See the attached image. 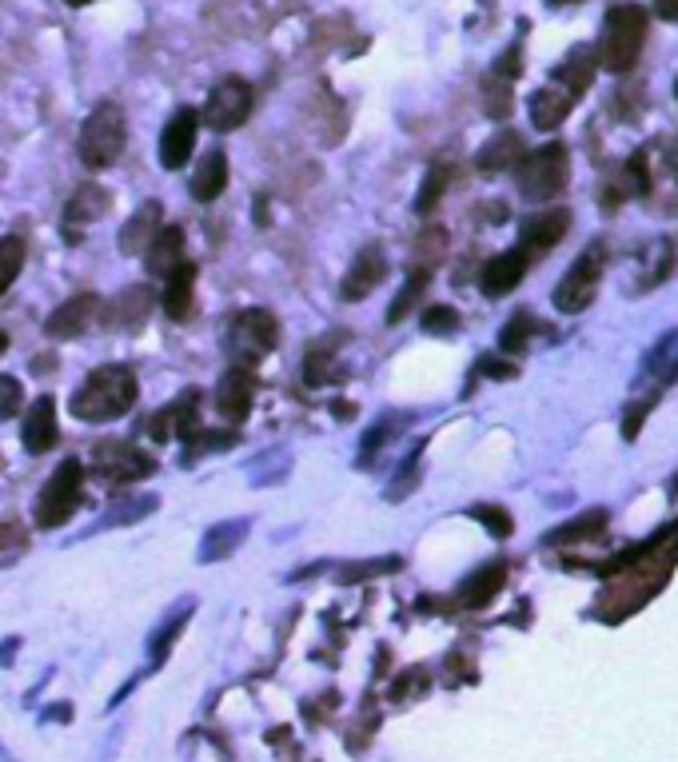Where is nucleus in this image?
<instances>
[{
	"label": "nucleus",
	"mask_w": 678,
	"mask_h": 762,
	"mask_svg": "<svg viewBox=\"0 0 678 762\" xmlns=\"http://www.w3.org/2000/svg\"><path fill=\"white\" fill-rule=\"evenodd\" d=\"M148 435H152V439H160V443H164V439H172V415H168V407H160V411L152 415Z\"/></svg>",
	"instance_id": "49530a36"
},
{
	"label": "nucleus",
	"mask_w": 678,
	"mask_h": 762,
	"mask_svg": "<svg viewBox=\"0 0 678 762\" xmlns=\"http://www.w3.org/2000/svg\"><path fill=\"white\" fill-rule=\"evenodd\" d=\"M383 276H387V260H383V252H379L375 244H367V248L355 256V264L347 268V276H343V284H339V296H343V300H363V296H371V292L383 284Z\"/></svg>",
	"instance_id": "f8f14e48"
},
{
	"label": "nucleus",
	"mask_w": 678,
	"mask_h": 762,
	"mask_svg": "<svg viewBox=\"0 0 678 762\" xmlns=\"http://www.w3.org/2000/svg\"><path fill=\"white\" fill-rule=\"evenodd\" d=\"M527 260H531V256H527L523 248L487 260V264H483V276H479V288H483L487 296H507V292L519 288V280L527 276Z\"/></svg>",
	"instance_id": "2eb2a0df"
},
{
	"label": "nucleus",
	"mask_w": 678,
	"mask_h": 762,
	"mask_svg": "<svg viewBox=\"0 0 678 762\" xmlns=\"http://www.w3.org/2000/svg\"><path fill=\"white\" fill-rule=\"evenodd\" d=\"M655 12L663 20H678V0H655Z\"/></svg>",
	"instance_id": "09e8293b"
},
{
	"label": "nucleus",
	"mask_w": 678,
	"mask_h": 762,
	"mask_svg": "<svg viewBox=\"0 0 678 762\" xmlns=\"http://www.w3.org/2000/svg\"><path fill=\"white\" fill-rule=\"evenodd\" d=\"M575 92H567V88H559V84H547V88H539L535 96H531V124L535 128H543V132H551V128H559L571 112H575Z\"/></svg>",
	"instance_id": "f3484780"
},
{
	"label": "nucleus",
	"mask_w": 678,
	"mask_h": 762,
	"mask_svg": "<svg viewBox=\"0 0 678 762\" xmlns=\"http://www.w3.org/2000/svg\"><path fill=\"white\" fill-rule=\"evenodd\" d=\"M68 4H88V0H68Z\"/></svg>",
	"instance_id": "864d4df0"
},
{
	"label": "nucleus",
	"mask_w": 678,
	"mask_h": 762,
	"mask_svg": "<svg viewBox=\"0 0 678 762\" xmlns=\"http://www.w3.org/2000/svg\"><path fill=\"white\" fill-rule=\"evenodd\" d=\"M447 184H451V168H447V164H435V168L427 172V180H423V188H419V196H415V212H419V216H427V212H435V204L443 200V192H447Z\"/></svg>",
	"instance_id": "2f4dec72"
},
{
	"label": "nucleus",
	"mask_w": 678,
	"mask_h": 762,
	"mask_svg": "<svg viewBox=\"0 0 678 762\" xmlns=\"http://www.w3.org/2000/svg\"><path fill=\"white\" fill-rule=\"evenodd\" d=\"M148 272L152 276H172L180 264H184V232L176 228V224H168V228H160L156 236H152V244H148Z\"/></svg>",
	"instance_id": "aec40b11"
},
{
	"label": "nucleus",
	"mask_w": 678,
	"mask_h": 762,
	"mask_svg": "<svg viewBox=\"0 0 678 762\" xmlns=\"http://www.w3.org/2000/svg\"><path fill=\"white\" fill-rule=\"evenodd\" d=\"M136 399H140L136 372L124 368V364H104L72 395V415L84 419V423H108V419L128 415Z\"/></svg>",
	"instance_id": "f257e3e1"
},
{
	"label": "nucleus",
	"mask_w": 678,
	"mask_h": 762,
	"mask_svg": "<svg viewBox=\"0 0 678 762\" xmlns=\"http://www.w3.org/2000/svg\"><path fill=\"white\" fill-rule=\"evenodd\" d=\"M20 268H24V240L4 236V240H0V296L16 284Z\"/></svg>",
	"instance_id": "473e14b6"
},
{
	"label": "nucleus",
	"mask_w": 678,
	"mask_h": 762,
	"mask_svg": "<svg viewBox=\"0 0 678 762\" xmlns=\"http://www.w3.org/2000/svg\"><path fill=\"white\" fill-rule=\"evenodd\" d=\"M252 395H256V383H252V376H248L244 368H236V372H228V376L220 380L216 407H220V415H224V419L240 423V419L248 415V407H252Z\"/></svg>",
	"instance_id": "412c9836"
},
{
	"label": "nucleus",
	"mask_w": 678,
	"mask_h": 762,
	"mask_svg": "<svg viewBox=\"0 0 678 762\" xmlns=\"http://www.w3.org/2000/svg\"><path fill=\"white\" fill-rule=\"evenodd\" d=\"M595 64H599V60H595L591 48H575V52L555 68V80H559L567 92L579 96V92H587V84L595 80Z\"/></svg>",
	"instance_id": "bb28decb"
},
{
	"label": "nucleus",
	"mask_w": 678,
	"mask_h": 762,
	"mask_svg": "<svg viewBox=\"0 0 678 762\" xmlns=\"http://www.w3.org/2000/svg\"><path fill=\"white\" fill-rule=\"evenodd\" d=\"M148 308H152V296H148L144 288H128L116 304L100 308V316H108V320H104L108 328H136V324L148 316Z\"/></svg>",
	"instance_id": "a878e982"
},
{
	"label": "nucleus",
	"mask_w": 678,
	"mask_h": 762,
	"mask_svg": "<svg viewBox=\"0 0 678 762\" xmlns=\"http://www.w3.org/2000/svg\"><path fill=\"white\" fill-rule=\"evenodd\" d=\"M156 507V495H144L140 503H132V507H116V515H108V519H100V527H112V523H128V519H140V515H148Z\"/></svg>",
	"instance_id": "37998d69"
},
{
	"label": "nucleus",
	"mask_w": 678,
	"mask_h": 762,
	"mask_svg": "<svg viewBox=\"0 0 678 762\" xmlns=\"http://www.w3.org/2000/svg\"><path fill=\"white\" fill-rule=\"evenodd\" d=\"M80 491H84V467H80V459H64V463L44 479V487H40V495H36V507H32L36 527L52 531V527L68 523V515L80 507Z\"/></svg>",
	"instance_id": "39448f33"
},
{
	"label": "nucleus",
	"mask_w": 678,
	"mask_h": 762,
	"mask_svg": "<svg viewBox=\"0 0 678 762\" xmlns=\"http://www.w3.org/2000/svg\"><path fill=\"white\" fill-rule=\"evenodd\" d=\"M228 188V160L220 148H208L200 160H196V172H192V196L200 204H212L220 192Z\"/></svg>",
	"instance_id": "6ab92c4d"
},
{
	"label": "nucleus",
	"mask_w": 678,
	"mask_h": 762,
	"mask_svg": "<svg viewBox=\"0 0 678 762\" xmlns=\"http://www.w3.org/2000/svg\"><path fill=\"white\" fill-rule=\"evenodd\" d=\"M20 403H24V391H20V383L12 380V376H0V419L16 415V411H20Z\"/></svg>",
	"instance_id": "79ce46f5"
},
{
	"label": "nucleus",
	"mask_w": 678,
	"mask_h": 762,
	"mask_svg": "<svg viewBox=\"0 0 678 762\" xmlns=\"http://www.w3.org/2000/svg\"><path fill=\"white\" fill-rule=\"evenodd\" d=\"M4 348H8V336H4V332H0V352H4Z\"/></svg>",
	"instance_id": "3c124183"
},
{
	"label": "nucleus",
	"mask_w": 678,
	"mask_h": 762,
	"mask_svg": "<svg viewBox=\"0 0 678 762\" xmlns=\"http://www.w3.org/2000/svg\"><path fill=\"white\" fill-rule=\"evenodd\" d=\"M92 467H96V479H104V487H124V483L148 479V475L156 471V459L144 455V451L132 447V443L104 439V443L92 447Z\"/></svg>",
	"instance_id": "6e6552de"
},
{
	"label": "nucleus",
	"mask_w": 678,
	"mask_h": 762,
	"mask_svg": "<svg viewBox=\"0 0 678 762\" xmlns=\"http://www.w3.org/2000/svg\"><path fill=\"white\" fill-rule=\"evenodd\" d=\"M164 228V216H160V204H144L124 228H120V252L124 256H140V252H148V244H152V236Z\"/></svg>",
	"instance_id": "4be33fe9"
},
{
	"label": "nucleus",
	"mask_w": 678,
	"mask_h": 762,
	"mask_svg": "<svg viewBox=\"0 0 678 762\" xmlns=\"http://www.w3.org/2000/svg\"><path fill=\"white\" fill-rule=\"evenodd\" d=\"M427 280H431V272L427 268H415L407 280H403V288H399V296L391 300V308H387V324H403L407 320V312L419 304V296L427 292Z\"/></svg>",
	"instance_id": "c85d7f7f"
},
{
	"label": "nucleus",
	"mask_w": 678,
	"mask_h": 762,
	"mask_svg": "<svg viewBox=\"0 0 678 762\" xmlns=\"http://www.w3.org/2000/svg\"><path fill=\"white\" fill-rule=\"evenodd\" d=\"M471 515H475V519H479L491 535H499V539H503V535H511V515H507L503 507H475Z\"/></svg>",
	"instance_id": "ea45409f"
},
{
	"label": "nucleus",
	"mask_w": 678,
	"mask_h": 762,
	"mask_svg": "<svg viewBox=\"0 0 678 762\" xmlns=\"http://www.w3.org/2000/svg\"><path fill=\"white\" fill-rule=\"evenodd\" d=\"M188 607H192V603H180V611L168 619V627H160V631H156V639H152V659H164V655H168L172 635H176V631L184 627V619H188Z\"/></svg>",
	"instance_id": "e433bc0d"
},
{
	"label": "nucleus",
	"mask_w": 678,
	"mask_h": 762,
	"mask_svg": "<svg viewBox=\"0 0 678 762\" xmlns=\"http://www.w3.org/2000/svg\"><path fill=\"white\" fill-rule=\"evenodd\" d=\"M483 108L491 120H503L511 112V80L503 76H487L483 80Z\"/></svg>",
	"instance_id": "72a5a7b5"
},
{
	"label": "nucleus",
	"mask_w": 678,
	"mask_h": 762,
	"mask_svg": "<svg viewBox=\"0 0 678 762\" xmlns=\"http://www.w3.org/2000/svg\"><path fill=\"white\" fill-rule=\"evenodd\" d=\"M415 475H419V459H407V463L399 467V475H395V483L387 487V499H391V503H399V499H407V495H411V487L419 483Z\"/></svg>",
	"instance_id": "58836bf2"
},
{
	"label": "nucleus",
	"mask_w": 678,
	"mask_h": 762,
	"mask_svg": "<svg viewBox=\"0 0 678 762\" xmlns=\"http://www.w3.org/2000/svg\"><path fill=\"white\" fill-rule=\"evenodd\" d=\"M391 435V423H375L367 435H363V463H371V455L379 451V443Z\"/></svg>",
	"instance_id": "a18cd8bd"
},
{
	"label": "nucleus",
	"mask_w": 678,
	"mask_h": 762,
	"mask_svg": "<svg viewBox=\"0 0 678 762\" xmlns=\"http://www.w3.org/2000/svg\"><path fill=\"white\" fill-rule=\"evenodd\" d=\"M519 60H523V48H519V44H511V48H507V52L495 60V76H503V80H515V76L523 72V64H519Z\"/></svg>",
	"instance_id": "c03bdc74"
},
{
	"label": "nucleus",
	"mask_w": 678,
	"mask_h": 762,
	"mask_svg": "<svg viewBox=\"0 0 678 762\" xmlns=\"http://www.w3.org/2000/svg\"><path fill=\"white\" fill-rule=\"evenodd\" d=\"M599 280H603V244H591L583 248V256L567 268V276L559 280L555 288V308L563 316H579L595 304V292H599Z\"/></svg>",
	"instance_id": "0eeeda50"
},
{
	"label": "nucleus",
	"mask_w": 678,
	"mask_h": 762,
	"mask_svg": "<svg viewBox=\"0 0 678 762\" xmlns=\"http://www.w3.org/2000/svg\"><path fill=\"white\" fill-rule=\"evenodd\" d=\"M647 372L655 376L659 383H675L678 380V332L663 336L647 360Z\"/></svg>",
	"instance_id": "7c9ffc66"
},
{
	"label": "nucleus",
	"mask_w": 678,
	"mask_h": 762,
	"mask_svg": "<svg viewBox=\"0 0 678 762\" xmlns=\"http://www.w3.org/2000/svg\"><path fill=\"white\" fill-rule=\"evenodd\" d=\"M124 140H128V120H124V108L104 100L88 112L84 128H80V160L88 168H108L120 152H124Z\"/></svg>",
	"instance_id": "7ed1b4c3"
},
{
	"label": "nucleus",
	"mask_w": 678,
	"mask_h": 762,
	"mask_svg": "<svg viewBox=\"0 0 678 762\" xmlns=\"http://www.w3.org/2000/svg\"><path fill=\"white\" fill-rule=\"evenodd\" d=\"M479 372H487V376H495V380H511V376H515V364H503V360H483V364H479Z\"/></svg>",
	"instance_id": "de8ad7c7"
},
{
	"label": "nucleus",
	"mask_w": 678,
	"mask_h": 762,
	"mask_svg": "<svg viewBox=\"0 0 678 762\" xmlns=\"http://www.w3.org/2000/svg\"><path fill=\"white\" fill-rule=\"evenodd\" d=\"M168 415H172V435H180V439H196L200 435V395L196 391H184L172 407H168Z\"/></svg>",
	"instance_id": "c756f323"
},
{
	"label": "nucleus",
	"mask_w": 678,
	"mask_h": 762,
	"mask_svg": "<svg viewBox=\"0 0 678 762\" xmlns=\"http://www.w3.org/2000/svg\"><path fill=\"white\" fill-rule=\"evenodd\" d=\"M519 168V192L527 200H551L567 188V176H571V152L567 144L551 140L535 152H523V160L515 164Z\"/></svg>",
	"instance_id": "20e7f679"
},
{
	"label": "nucleus",
	"mask_w": 678,
	"mask_h": 762,
	"mask_svg": "<svg viewBox=\"0 0 678 762\" xmlns=\"http://www.w3.org/2000/svg\"><path fill=\"white\" fill-rule=\"evenodd\" d=\"M192 296H196V268L184 260L168 280H164V312L172 320H188L192 316Z\"/></svg>",
	"instance_id": "b1692460"
},
{
	"label": "nucleus",
	"mask_w": 678,
	"mask_h": 762,
	"mask_svg": "<svg viewBox=\"0 0 678 762\" xmlns=\"http://www.w3.org/2000/svg\"><path fill=\"white\" fill-rule=\"evenodd\" d=\"M20 439L32 455H44L48 447H56V399L52 395H40L32 403V411L24 415V427H20Z\"/></svg>",
	"instance_id": "dca6fc26"
},
{
	"label": "nucleus",
	"mask_w": 678,
	"mask_h": 762,
	"mask_svg": "<svg viewBox=\"0 0 678 762\" xmlns=\"http://www.w3.org/2000/svg\"><path fill=\"white\" fill-rule=\"evenodd\" d=\"M651 32V16L639 4H615L603 20V36H599V64L607 72H631L639 64V52L647 44Z\"/></svg>",
	"instance_id": "f03ea898"
},
{
	"label": "nucleus",
	"mask_w": 678,
	"mask_h": 762,
	"mask_svg": "<svg viewBox=\"0 0 678 762\" xmlns=\"http://www.w3.org/2000/svg\"><path fill=\"white\" fill-rule=\"evenodd\" d=\"M252 104H256L252 84L240 80V76H224V80L208 92V104H204V112H200V124H208L212 132H232V128H240V124L252 116Z\"/></svg>",
	"instance_id": "1a4fd4ad"
},
{
	"label": "nucleus",
	"mask_w": 678,
	"mask_h": 762,
	"mask_svg": "<svg viewBox=\"0 0 678 762\" xmlns=\"http://www.w3.org/2000/svg\"><path fill=\"white\" fill-rule=\"evenodd\" d=\"M196 132H200L196 108H180V112L164 124V132H160V164H164L168 172L184 168V160H188L192 148H196Z\"/></svg>",
	"instance_id": "9b49d317"
},
{
	"label": "nucleus",
	"mask_w": 678,
	"mask_h": 762,
	"mask_svg": "<svg viewBox=\"0 0 678 762\" xmlns=\"http://www.w3.org/2000/svg\"><path fill=\"white\" fill-rule=\"evenodd\" d=\"M503 579H507V567H503V563H487V567H479V571L459 587V607H467V611L487 607V603L499 595Z\"/></svg>",
	"instance_id": "5701e85b"
},
{
	"label": "nucleus",
	"mask_w": 678,
	"mask_h": 762,
	"mask_svg": "<svg viewBox=\"0 0 678 762\" xmlns=\"http://www.w3.org/2000/svg\"><path fill=\"white\" fill-rule=\"evenodd\" d=\"M423 328L431 336H447V332L459 328V316H455V308H427L423 312Z\"/></svg>",
	"instance_id": "4c0bfd02"
},
{
	"label": "nucleus",
	"mask_w": 678,
	"mask_h": 762,
	"mask_svg": "<svg viewBox=\"0 0 678 762\" xmlns=\"http://www.w3.org/2000/svg\"><path fill=\"white\" fill-rule=\"evenodd\" d=\"M603 527H607V511H587V515H579V519L563 523L559 531H551V535H547V543H551V547H563V543H583V539H595Z\"/></svg>",
	"instance_id": "cd10ccee"
},
{
	"label": "nucleus",
	"mask_w": 678,
	"mask_h": 762,
	"mask_svg": "<svg viewBox=\"0 0 678 762\" xmlns=\"http://www.w3.org/2000/svg\"><path fill=\"white\" fill-rule=\"evenodd\" d=\"M551 4H579V0H551Z\"/></svg>",
	"instance_id": "603ef678"
},
{
	"label": "nucleus",
	"mask_w": 678,
	"mask_h": 762,
	"mask_svg": "<svg viewBox=\"0 0 678 762\" xmlns=\"http://www.w3.org/2000/svg\"><path fill=\"white\" fill-rule=\"evenodd\" d=\"M248 539V519H228V523H216L204 543H200V563H216V559H228L240 543Z\"/></svg>",
	"instance_id": "393cba45"
},
{
	"label": "nucleus",
	"mask_w": 678,
	"mask_h": 762,
	"mask_svg": "<svg viewBox=\"0 0 678 762\" xmlns=\"http://www.w3.org/2000/svg\"><path fill=\"white\" fill-rule=\"evenodd\" d=\"M100 296H92V292H80V296H72V300H64L48 320H44V332L52 336V340H76V336H84L96 320H100Z\"/></svg>",
	"instance_id": "9d476101"
},
{
	"label": "nucleus",
	"mask_w": 678,
	"mask_h": 762,
	"mask_svg": "<svg viewBox=\"0 0 678 762\" xmlns=\"http://www.w3.org/2000/svg\"><path fill=\"white\" fill-rule=\"evenodd\" d=\"M651 407H655V395H647V399H639V403H631V407L623 411V439H627V443L639 439V431H643Z\"/></svg>",
	"instance_id": "c9c22d12"
},
{
	"label": "nucleus",
	"mask_w": 678,
	"mask_h": 762,
	"mask_svg": "<svg viewBox=\"0 0 678 762\" xmlns=\"http://www.w3.org/2000/svg\"><path fill=\"white\" fill-rule=\"evenodd\" d=\"M104 212H108V192H104V188H96V184L76 188V192L68 196V204H64V236H68V240H80V232H84L88 224H96Z\"/></svg>",
	"instance_id": "ddd939ff"
},
{
	"label": "nucleus",
	"mask_w": 678,
	"mask_h": 762,
	"mask_svg": "<svg viewBox=\"0 0 678 762\" xmlns=\"http://www.w3.org/2000/svg\"><path fill=\"white\" fill-rule=\"evenodd\" d=\"M531 332H535V320L527 316V312H519V316H511V324L499 332V352H507V356H519L523 348H527V340H531Z\"/></svg>",
	"instance_id": "f704fd0d"
},
{
	"label": "nucleus",
	"mask_w": 678,
	"mask_h": 762,
	"mask_svg": "<svg viewBox=\"0 0 678 762\" xmlns=\"http://www.w3.org/2000/svg\"><path fill=\"white\" fill-rule=\"evenodd\" d=\"M12 539H16V535H12V527H4V523H0V551H4Z\"/></svg>",
	"instance_id": "8fccbe9b"
},
{
	"label": "nucleus",
	"mask_w": 678,
	"mask_h": 762,
	"mask_svg": "<svg viewBox=\"0 0 678 762\" xmlns=\"http://www.w3.org/2000/svg\"><path fill=\"white\" fill-rule=\"evenodd\" d=\"M519 160H523V136H519V132H511V128L495 132V136L479 148V156H475L479 172H487V176L507 172V168H515Z\"/></svg>",
	"instance_id": "a211bd4d"
},
{
	"label": "nucleus",
	"mask_w": 678,
	"mask_h": 762,
	"mask_svg": "<svg viewBox=\"0 0 678 762\" xmlns=\"http://www.w3.org/2000/svg\"><path fill=\"white\" fill-rule=\"evenodd\" d=\"M571 228V212L567 208H551V212H539V216H527L523 228H519V240H523V252H547L555 248Z\"/></svg>",
	"instance_id": "4468645a"
},
{
	"label": "nucleus",
	"mask_w": 678,
	"mask_h": 762,
	"mask_svg": "<svg viewBox=\"0 0 678 762\" xmlns=\"http://www.w3.org/2000/svg\"><path fill=\"white\" fill-rule=\"evenodd\" d=\"M276 340H280V324H276V316L264 312V308L240 312V316L232 320V328H228V352H232L236 368H244V372H248L252 364H260V360L276 348Z\"/></svg>",
	"instance_id": "423d86ee"
},
{
	"label": "nucleus",
	"mask_w": 678,
	"mask_h": 762,
	"mask_svg": "<svg viewBox=\"0 0 678 762\" xmlns=\"http://www.w3.org/2000/svg\"><path fill=\"white\" fill-rule=\"evenodd\" d=\"M675 96H678V80H675Z\"/></svg>",
	"instance_id": "5fc2aeb1"
},
{
	"label": "nucleus",
	"mask_w": 678,
	"mask_h": 762,
	"mask_svg": "<svg viewBox=\"0 0 678 762\" xmlns=\"http://www.w3.org/2000/svg\"><path fill=\"white\" fill-rule=\"evenodd\" d=\"M387 571H399V559H375V563H359V567H343V583H355V579H371V575H387Z\"/></svg>",
	"instance_id": "a19ab883"
}]
</instances>
